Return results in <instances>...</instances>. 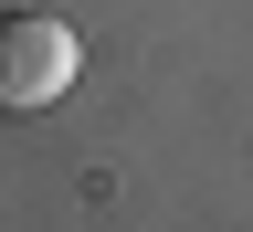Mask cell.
<instances>
[{"label":"cell","mask_w":253,"mask_h":232,"mask_svg":"<svg viewBox=\"0 0 253 232\" xmlns=\"http://www.w3.org/2000/svg\"><path fill=\"white\" fill-rule=\"evenodd\" d=\"M84 74V43L53 11H0V116H42Z\"/></svg>","instance_id":"obj_1"}]
</instances>
